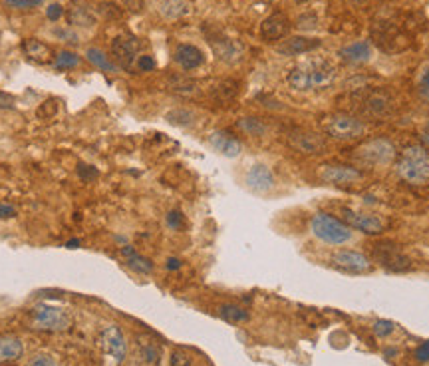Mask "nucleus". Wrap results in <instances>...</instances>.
Returning <instances> with one entry per match:
<instances>
[{"label": "nucleus", "mask_w": 429, "mask_h": 366, "mask_svg": "<svg viewBox=\"0 0 429 366\" xmlns=\"http://www.w3.org/2000/svg\"><path fill=\"white\" fill-rule=\"evenodd\" d=\"M179 261H177V259H169V261H167V269H179Z\"/></svg>", "instance_id": "46"}, {"label": "nucleus", "mask_w": 429, "mask_h": 366, "mask_svg": "<svg viewBox=\"0 0 429 366\" xmlns=\"http://www.w3.org/2000/svg\"><path fill=\"white\" fill-rule=\"evenodd\" d=\"M193 113L187 112V110H175V112L167 113V120L171 123H177V126H189L193 122Z\"/></svg>", "instance_id": "32"}, {"label": "nucleus", "mask_w": 429, "mask_h": 366, "mask_svg": "<svg viewBox=\"0 0 429 366\" xmlns=\"http://www.w3.org/2000/svg\"><path fill=\"white\" fill-rule=\"evenodd\" d=\"M157 11L169 18V21H177L189 14V2L187 0H160L157 2Z\"/></svg>", "instance_id": "23"}, {"label": "nucleus", "mask_w": 429, "mask_h": 366, "mask_svg": "<svg viewBox=\"0 0 429 366\" xmlns=\"http://www.w3.org/2000/svg\"><path fill=\"white\" fill-rule=\"evenodd\" d=\"M16 215V209L9 204H0V219H12Z\"/></svg>", "instance_id": "41"}, {"label": "nucleus", "mask_w": 429, "mask_h": 366, "mask_svg": "<svg viewBox=\"0 0 429 366\" xmlns=\"http://www.w3.org/2000/svg\"><path fill=\"white\" fill-rule=\"evenodd\" d=\"M128 9H131V11H140L141 9V0H121Z\"/></svg>", "instance_id": "45"}, {"label": "nucleus", "mask_w": 429, "mask_h": 366, "mask_svg": "<svg viewBox=\"0 0 429 366\" xmlns=\"http://www.w3.org/2000/svg\"><path fill=\"white\" fill-rule=\"evenodd\" d=\"M171 366H191V356L185 355L183 350H175L169 358Z\"/></svg>", "instance_id": "36"}, {"label": "nucleus", "mask_w": 429, "mask_h": 366, "mask_svg": "<svg viewBox=\"0 0 429 366\" xmlns=\"http://www.w3.org/2000/svg\"><path fill=\"white\" fill-rule=\"evenodd\" d=\"M173 58H175V62L179 64L183 70H195V68H199L201 64H203V60H205L203 52H201L197 46H193V44H179V46L175 48Z\"/></svg>", "instance_id": "19"}, {"label": "nucleus", "mask_w": 429, "mask_h": 366, "mask_svg": "<svg viewBox=\"0 0 429 366\" xmlns=\"http://www.w3.org/2000/svg\"><path fill=\"white\" fill-rule=\"evenodd\" d=\"M320 46V40L316 38H306V36H292L282 40L277 46V52L282 56H300V54H306V52L316 50Z\"/></svg>", "instance_id": "17"}, {"label": "nucleus", "mask_w": 429, "mask_h": 366, "mask_svg": "<svg viewBox=\"0 0 429 366\" xmlns=\"http://www.w3.org/2000/svg\"><path fill=\"white\" fill-rule=\"evenodd\" d=\"M237 126L245 133H249V135H264L267 133V126L259 118H243V120H239Z\"/></svg>", "instance_id": "30"}, {"label": "nucleus", "mask_w": 429, "mask_h": 366, "mask_svg": "<svg viewBox=\"0 0 429 366\" xmlns=\"http://www.w3.org/2000/svg\"><path fill=\"white\" fill-rule=\"evenodd\" d=\"M320 179L330 185H352V183L362 182L364 173L358 167H350V165H340V163H330L320 167Z\"/></svg>", "instance_id": "11"}, {"label": "nucleus", "mask_w": 429, "mask_h": 366, "mask_svg": "<svg viewBox=\"0 0 429 366\" xmlns=\"http://www.w3.org/2000/svg\"><path fill=\"white\" fill-rule=\"evenodd\" d=\"M219 316L225 318V321H229V323H247L250 318L249 311H245L239 305H221Z\"/></svg>", "instance_id": "26"}, {"label": "nucleus", "mask_w": 429, "mask_h": 366, "mask_svg": "<svg viewBox=\"0 0 429 366\" xmlns=\"http://www.w3.org/2000/svg\"><path fill=\"white\" fill-rule=\"evenodd\" d=\"M138 50H140V42L130 34H120L111 40V56L118 62V66L126 70L133 68V64L138 60Z\"/></svg>", "instance_id": "9"}, {"label": "nucleus", "mask_w": 429, "mask_h": 366, "mask_svg": "<svg viewBox=\"0 0 429 366\" xmlns=\"http://www.w3.org/2000/svg\"><path fill=\"white\" fill-rule=\"evenodd\" d=\"M64 14V6L62 4H58V2H54V4H50L48 9H46V16H48V21H60V16Z\"/></svg>", "instance_id": "37"}, {"label": "nucleus", "mask_w": 429, "mask_h": 366, "mask_svg": "<svg viewBox=\"0 0 429 366\" xmlns=\"http://www.w3.org/2000/svg\"><path fill=\"white\" fill-rule=\"evenodd\" d=\"M372 253L376 257V261H378L381 267H386L388 271L401 273V271H409V269H411V261L399 251L398 247H394V245H374Z\"/></svg>", "instance_id": "10"}, {"label": "nucleus", "mask_w": 429, "mask_h": 366, "mask_svg": "<svg viewBox=\"0 0 429 366\" xmlns=\"http://www.w3.org/2000/svg\"><path fill=\"white\" fill-rule=\"evenodd\" d=\"M169 88L179 96H193L197 94V82L189 78H173L169 82Z\"/></svg>", "instance_id": "29"}, {"label": "nucleus", "mask_w": 429, "mask_h": 366, "mask_svg": "<svg viewBox=\"0 0 429 366\" xmlns=\"http://www.w3.org/2000/svg\"><path fill=\"white\" fill-rule=\"evenodd\" d=\"M398 173L408 183L421 185L429 182V152L421 145L406 148L398 162Z\"/></svg>", "instance_id": "2"}, {"label": "nucleus", "mask_w": 429, "mask_h": 366, "mask_svg": "<svg viewBox=\"0 0 429 366\" xmlns=\"http://www.w3.org/2000/svg\"><path fill=\"white\" fill-rule=\"evenodd\" d=\"M76 66H80V56L76 52L62 50L60 54H56V60H54L56 70H72Z\"/></svg>", "instance_id": "28"}, {"label": "nucleus", "mask_w": 429, "mask_h": 366, "mask_svg": "<svg viewBox=\"0 0 429 366\" xmlns=\"http://www.w3.org/2000/svg\"><path fill=\"white\" fill-rule=\"evenodd\" d=\"M26 366H58V365H56V360H54V356L52 355H48V353H38V355L32 356Z\"/></svg>", "instance_id": "34"}, {"label": "nucleus", "mask_w": 429, "mask_h": 366, "mask_svg": "<svg viewBox=\"0 0 429 366\" xmlns=\"http://www.w3.org/2000/svg\"><path fill=\"white\" fill-rule=\"evenodd\" d=\"M394 157H396V148L389 140H384V138L369 140L356 150V160L364 165H372V167L389 165L394 162Z\"/></svg>", "instance_id": "5"}, {"label": "nucleus", "mask_w": 429, "mask_h": 366, "mask_svg": "<svg viewBox=\"0 0 429 366\" xmlns=\"http://www.w3.org/2000/svg\"><path fill=\"white\" fill-rule=\"evenodd\" d=\"M369 56H372V48L366 40L352 42L340 50V58L350 62V64H364V62L369 60Z\"/></svg>", "instance_id": "21"}, {"label": "nucleus", "mask_w": 429, "mask_h": 366, "mask_svg": "<svg viewBox=\"0 0 429 366\" xmlns=\"http://www.w3.org/2000/svg\"><path fill=\"white\" fill-rule=\"evenodd\" d=\"M340 215H342V221L352 227V229H358L362 233L368 235H378L384 231V221L379 219L378 215L372 214H364V211H356V209H340Z\"/></svg>", "instance_id": "8"}, {"label": "nucleus", "mask_w": 429, "mask_h": 366, "mask_svg": "<svg viewBox=\"0 0 429 366\" xmlns=\"http://www.w3.org/2000/svg\"><path fill=\"white\" fill-rule=\"evenodd\" d=\"M209 40L215 56L225 64H237L245 54V48H243V44L239 40H233V38H227V36H211Z\"/></svg>", "instance_id": "13"}, {"label": "nucleus", "mask_w": 429, "mask_h": 366, "mask_svg": "<svg viewBox=\"0 0 429 366\" xmlns=\"http://www.w3.org/2000/svg\"><path fill=\"white\" fill-rule=\"evenodd\" d=\"M138 68H140L141 72L155 70V60H153L151 56H140V60H138Z\"/></svg>", "instance_id": "40"}, {"label": "nucleus", "mask_w": 429, "mask_h": 366, "mask_svg": "<svg viewBox=\"0 0 429 366\" xmlns=\"http://www.w3.org/2000/svg\"><path fill=\"white\" fill-rule=\"evenodd\" d=\"M56 36H64V38H68V42H72V44H78V36H76V34H72V32H66V30H58V28H56Z\"/></svg>", "instance_id": "43"}, {"label": "nucleus", "mask_w": 429, "mask_h": 366, "mask_svg": "<svg viewBox=\"0 0 429 366\" xmlns=\"http://www.w3.org/2000/svg\"><path fill=\"white\" fill-rule=\"evenodd\" d=\"M66 247H70V249H74V247H80V241H78V239H72V241L66 243Z\"/></svg>", "instance_id": "47"}, {"label": "nucleus", "mask_w": 429, "mask_h": 366, "mask_svg": "<svg viewBox=\"0 0 429 366\" xmlns=\"http://www.w3.org/2000/svg\"><path fill=\"white\" fill-rule=\"evenodd\" d=\"M334 66L324 58H316V60H306L294 66L289 72V84L290 88L299 92L310 90H324L334 82Z\"/></svg>", "instance_id": "1"}, {"label": "nucleus", "mask_w": 429, "mask_h": 366, "mask_svg": "<svg viewBox=\"0 0 429 366\" xmlns=\"http://www.w3.org/2000/svg\"><path fill=\"white\" fill-rule=\"evenodd\" d=\"M86 58L96 66V68H100L104 72H118V66L113 64V62L100 50V48H88L86 52Z\"/></svg>", "instance_id": "27"}, {"label": "nucleus", "mask_w": 429, "mask_h": 366, "mask_svg": "<svg viewBox=\"0 0 429 366\" xmlns=\"http://www.w3.org/2000/svg\"><path fill=\"white\" fill-rule=\"evenodd\" d=\"M100 345L104 348V353L110 356L113 362L121 365L126 360V356H128V343H126V336L120 331V326H106L100 335Z\"/></svg>", "instance_id": "7"}, {"label": "nucleus", "mask_w": 429, "mask_h": 366, "mask_svg": "<svg viewBox=\"0 0 429 366\" xmlns=\"http://www.w3.org/2000/svg\"><path fill=\"white\" fill-rule=\"evenodd\" d=\"M30 325L36 331H48V333H58V331H68L72 325V316L56 305L42 303L32 309Z\"/></svg>", "instance_id": "4"}, {"label": "nucleus", "mask_w": 429, "mask_h": 366, "mask_svg": "<svg viewBox=\"0 0 429 366\" xmlns=\"http://www.w3.org/2000/svg\"><path fill=\"white\" fill-rule=\"evenodd\" d=\"M22 50H24V54H26V56L34 62H40V64H44V62L52 60L50 46H48V44H44V42L36 40V38H28V40H24V44H22Z\"/></svg>", "instance_id": "24"}, {"label": "nucleus", "mask_w": 429, "mask_h": 366, "mask_svg": "<svg viewBox=\"0 0 429 366\" xmlns=\"http://www.w3.org/2000/svg\"><path fill=\"white\" fill-rule=\"evenodd\" d=\"M24 355V345L18 336L2 335L0 336V365L16 362Z\"/></svg>", "instance_id": "20"}, {"label": "nucleus", "mask_w": 429, "mask_h": 366, "mask_svg": "<svg viewBox=\"0 0 429 366\" xmlns=\"http://www.w3.org/2000/svg\"><path fill=\"white\" fill-rule=\"evenodd\" d=\"M209 143L215 152H219L225 157H237L243 152V145H240L239 140L227 132H213L209 135Z\"/></svg>", "instance_id": "18"}, {"label": "nucleus", "mask_w": 429, "mask_h": 366, "mask_svg": "<svg viewBox=\"0 0 429 366\" xmlns=\"http://www.w3.org/2000/svg\"><path fill=\"white\" fill-rule=\"evenodd\" d=\"M167 223H169L171 229H183V225H185V219H183V215L179 211H171L167 215Z\"/></svg>", "instance_id": "38"}, {"label": "nucleus", "mask_w": 429, "mask_h": 366, "mask_svg": "<svg viewBox=\"0 0 429 366\" xmlns=\"http://www.w3.org/2000/svg\"><path fill=\"white\" fill-rule=\"evenodd\" d=\"M121 255L126 257V265L130 267L131 271L141 274H150L151 271H153V263H151L147 257L135 253L133 247H123V249H121Z\"/></svg>", "instance_id": "25"}, {"label": "nucleus", "mask_w": 429, "mask_h": 366, "mask_svg": "<svg viewBox=\"0 0 429 366\" xmlns=\"http://www.w3.org/2000/svg\"><path fill=\"white\" fill-rule=\"evenodd\" d=\"M12 106H14V98L11 94L0 92V108H12Z\"/></svg>", "instance_id": "42"}, {"label": "nucleus", "mask_w": 429, "mask_h": 366, "mask_svg": "<svg viewBox=\"0 0 429 366\" xmlns=\"http://www.w3.org/2000/svg\"><path fill=\"white\" fill-rule=\"evenodd\" d=\"M330 263L332 267H336L344 273H368L372 269V261H369L366 255L356 253V251H336V253L330 257Z\"/></svg>", "instance_id": "12"}, {"label": "nucleus", "mask_w": 429, "mask_h": 366, "mask_svg": "<svg viewBox=\"0 0 429 366\" xmlns=\"http://www.w3.org/2000/svg\"><path fill=\"white\" fill-rule=\"evenodd\" d=\"M418 358H419V360H428V358H429V343H425V345L419 348Z\"/></svg>", "instance_id": "44"}, {"label": "nucleus", "mask_w": 429, "mask_h": 366, "mask_svg": "<svg viewBox=\"0 0 429 366\" xmlns=\"http://www.w3.org/2000/svg\"><path fill=\"white\" fill-rule=\"evenodd\" d=\"M423 140H425V142H428V143H429V132H428V133H425V135H423Z\"/></svg>", "instance_id": "48"}, {"label": "nucleus", "mask_w": 429, "mask_h": 366, "mask_svg": "<svg viewBox=\"0 0 429 366\" xmlns=\"http://www.w3.org/2000/svg\"><path fill=\"white\" fill-rule=\"evenodd\" d=\"M324 132L328 133L330 138L340 140V142H350L356 140L364 133V123L360 122L358 118L348 116V113H330L328 118L322 122Z\"/></svg>", "instance_id": "6"}, {"label": "nucleus", "mask_w": 429, "mask_h": 366, "mask_svg": "<svg viewBox=\"0 0 429 366\" xmlns=\"http://www.w3.org/2000/svg\"><path fill=\"white\" fill-rule=\"evenodd\" d=\"M289 143L300 153H308V155H314V153H320L326 143L322 140V135L318 133L306 132V130H294V132L289 133Z\"/></svg>", "instance_id": "14"}, {"label": "nucleus", "mask_w": 429, "mask_h": 366, "mask_svg": "<svg viewBox=\"0 0 429 366\" xmlns=\"http://www.w3.org/2000/svg\"><path fill=\"white\" fill-rule=\"evenodd\" d=\"M44 4V0H6V6L16 9V11H26V9H36Z\"/></svg>", "instance_id": "33"}, {"label": "nucleus", "mask_w": 429, "mask_h": 366, "mask_svg": "<svg viewBox=\"0 0 429 366\" xmlns=\"http://www.w3.org/2000/svg\"><path fill=\"white\" fill-rule=\"evenodd\" d=\"M245 182L249 185V189L257 192V194H267L274 187V173L270 170L269 165L264 163H255L247 172Z\"/></svg>", "instance_id": "15"}, {"label": "nucleus", "mask_w": 429, "mask_h": 366, "mask_svg": "<svg viewBox=\"0 0 429 366\" xmlns=\"http://www.w3.org/2000/svg\"><path fill=\"white\" fill-rule=\"evenodd\" d=\"M294 2H308V0H294Z\"/></svg>", "instance_id": "49"}, {"label": "nucleus", "mask_w": 429, "mask_h": 366, "mask_svg": "<svg viewBox=\"0 0 429 366\" xmlns=\"http://www.w3.org/2000/svg\"><path fill=\"white\" fill-rule=\"evenodd\" d=\"M394 323L391 321H378L376 325H374V333H376V336H379V338H384V336H388L394 333Z\"/></svg>", "instance_id": "35"}, {"label": "nucleus", "mask_w": 429, "mask_h": 366, "mask_svg": "<svg viewBox=\"0 0 429 366\" xmlns=\"http://www.w3.org/2000/svg\"><path fill=\"white\" fill-rule=\"evenodd\" d=\"M419 92H421V96L429 102V68L423 72L421 78H419Z\"/></svg>", "instance_id": "39"}, {"label": "nucleus", "mask_w": 429, "mask_h": 366, "mask_svg": "<svg viewBox=\"0 0 429 366\" xmlns=\"http://www.w3.org/2000/svg\"><path fill=\"white\" fill-rule=\"evenodd\" d=\"M290 28V22L289 18L284 16V14H270L269 18H264L262 24H260V36H262V40L272 42V40H280V38H284L286 36V32Z\"/></svg>", "instance_id": "16"}, {"label": "nucleus", "mask_w": 429, "mask_h": 366, "mask_svg": "<svg viewBox=\"0 0 429 366\" xmlns=\"http://www.w3.org/2000/svg\"><path fill=\"white\" fill-rule=\"evenodd\" d=\"M235 96H237V82L227 80V82H223L221 86L215 88V100L221 104L230 102Z\"/></svg>", "instance_id": "31"}, {"label": "nucleus", "mask_w": 429, "mask_h": 366, "mask_svg": "<svg viewBox=\"0 0 429 366\" xmlns=\"http://www.w3.org/2000/svg\"><path fill=\"white\" fill-rule=\"evenodd\" d=\"M66 21L70 26H78V28H94L96 26V16L91 14V11L84 9L80 4H72L66 12Z\"/></svg>", "instance_id": "22"}, {"label": "nucleus", "mask_w": 429, "mask_h": 366, "mask_svg": "<svg viewBox=\"0 0 429 366\" xmlns=\"http://www.w3.org/2000/svg\"><path fill=\"white\" fill-rule=\"evenodd\" d=\"M312 235L328 245H344L352 239V227L330 214H316L310 221Z\"/></svg>", "instance_id": "3"}]
</instances>
